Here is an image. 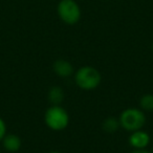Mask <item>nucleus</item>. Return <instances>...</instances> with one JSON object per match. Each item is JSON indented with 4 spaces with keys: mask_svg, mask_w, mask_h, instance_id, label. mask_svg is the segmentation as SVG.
<instances>
[{
    "mask_svg": "<svg viewBox=\"0 0 153 153\" xmlns=\"http://www.w3.org/2000/svg\"><path fill=\"white\" fill-rule=\"evenodd\" d=\"M64 90L60 86H53L49 88L48 94H47V99L48 102L51 105H61L62 102L64 101Z\"/></svg>",
    "mask_w": 153,
    "mask_h": 153,
    "instance_id": "8",
    "label": "nucleus"
},
{
    "mask_svg": "<svg viewBox=\"0 0 153 153\" xmlns=\"http://www.w3.org/2000/svg\"><path fill=\"white\" fill-rule=\"evenodd\" d=\"M1 142H2V146L5 149V151L11 153H15L17 151H19L22 146L21 138L17 134L14 133H7V135L3 137V140Z\"/></svg>",
    "mask_w": 153,
    "mask_h": 153,
    "instance_id": "7",
    "label": "nucleus"
},
{
    "mask_svg": "<svg viewBox=\"0 0 153 153\" xmlns=\"http://www.w3.org/2000/svg\"><path fill=\"white\" fill-rule=\"evenodd\" d=\"M120 127H121V125H120L119 119H117L114 117H107L102 124L103 130L105 132H107V133H114Z\"/></svg>",
    "mask_w": 153,
    "mask_h": 153,
    "instance_id": "9",
    "label": "nucleus"
},
{
    "mask_svg": "<svg viewBox=\"0 0 153 153\" xmlns=\"http://www.w3.org/2000/svg\"><path fill=\"white\" fill-rule=\"evenodd\" d=\"M152 153H153V146H152Z\"/></svg>",
    "mask_w": 153,
    "mask_h": 153,
    "instance_id": "14",
    "label": "nucleus"
},
{
    "mask_svg": "<svg viewBox=\"0 0 153 153\" xmlns=\"http://www.w3.org/2000/svg\"><path fill=\"white\" fill-rule=\"evenodd\" d=\"M152 51H153V44H152Z\"/></svg>",
    "mask_w": 153,
    "mask_h": 153,
    "instance_id": "15",
    "label": "nucleus"
},
{
    "mask_svg": "<svg viewBox=\"0 0 153 153\" xmlns=\"http://www.w3.org/2000/svg\"><path fill=\"white\" fill-rule=\"evenodd\" d=\"M131 153H152V151H149L148 149H133Z\"/></svg>",
    "mask_w": 153,
    "mask_h": 153,
    "instance_id": "12",
    "label": "nucleus"
},
{
    "mask_svg": "<svg viewBox=\"0 0 153 153\" xmlns=\"http://www.w3.org/2000/svg\"><path fill=\"white\" fill-rule=\"evenodd\" d=\"M5 135H7V124L4 120L0 117V142L3 140Z\"/></svg>",
    "mask_w": 153,
    "mask_h": 153,
    "instance_id": "11",
    "label": "nucleus"
},
{
    "mask_svg": "<svg viewBox=\"0 0 153 153\" xmlns=\"http://www.w3.org/2000/svg\"><path fill=\"white\" fill-rule=\"evenodd\" d=\"M74 82L80 89L90 91L99 87L102 82V74L96 67L82 66L74 72Z\"/></svg>",
    "mask_w": 153,
    "mask_h": 153,
    "instance_id": "1",
    "label": "nucleus"
},
{
    "mask_svg": "<svg viewBox=\"0 0 153 153\" xmlns=\"http://www.w3.org/2000/svg\"><path fill=\"white\" fill-rule=\"evenodd\" d=\"M44 122L53 131H62L69 125V114L61 105H51L44 113Z\"/></svg>",
    "mask_w": 153,
    "mask_h": 153,
    "instance_id": "2",
    "label": "nucleus"
},
{
    "mask_svg": "<svg viewBox=\"0 0 153 153\" xmlns=\"http://www.w3.org/2000/svg\"><path fill=\"white\" fill-rule=\"evenodd\" d=\"M53 69L58 76L61 78H68L74 72V66L69 61L65 59H58L53 65Z\"/></svg>",
    "mask_w": 153,
    "mask_h": 153,
    "instance_id": "6",
    "label": "nucleus"
},
{
    "mask_svg": "<svg viewBox=\"0 0 153 153\" xmlns=\"http://www.w3.org/2000/svg\"><path fill=\"white\" fill-rule=\"evenodd\" d=\"M128 143L133 149H146L150 144V135L143 129L131 132Z\"/></svg>",
    "mask_w": 153,
    "mask_h": 153,
    "instance_id": "5",
    "label": "nucleus"
},
{
    "mask_svg": "<svg viewBox=\"0 0 153 153\" xmlns=\"http://www.w3.org/2000/svg\"><path fill=\"white\" fill-rule=\"evenodd\" d=\"M140 108L142 109L143 111L153 110V94H146L140 97Z\"/></svg>",
    "mask_w": 153,
    "mask_h": 153,
    "instance_id": "10",
    "label": "nucleus"
},
{
    "mask_svg": "<svg viewBox=\"0 0 153 153\" xmlns=\"http://www.w3.org/2000/svg\"><path fill=\"white\" fill-rule=\"evenodd\" d=\"M59 17L66 24H76L81 17V11L79 5L74 0H62L58 5Z\"/></svg>",
    "mask_w": 153,
    "mask_h": 153,
    "instance_id": "4",
    "label": "nucleus"
},
{
    "mask_svg": "<svg viewBox=\"0 0 153 153\" xmlns=\"http://www.w3.org/2000/svg\"><path fill=\"white\" fill-rule=\"evenodd\" d=\"M119 121L120 125L124 130L128 132H133L143 129L146 124V114L140 108L130 107L122 111Z\"/></svg>",
    "mask_w": 153,
    "mask_h": 153,
    "instance_id": "3",
    "label": "nucleus"
},
{
    "mask_svg": "<svg viewBox=\"0 0 153 153\" xmlns=\"http://www.w3.org/2000/svg\"><path fill=\"white\" fill-rule=\"evenodd\" d=\"M48 153H61V152H59V151H51V152H48Z\"/></svg>",
    "mask_w": 153,
    "mask_h": 153,
    "instance_id": "13",
    "label": "nucleus"
}]
</instances>
